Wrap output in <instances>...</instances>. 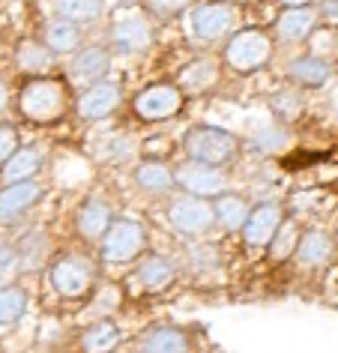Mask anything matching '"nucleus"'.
<instances>
[{
  "mask_svg": "<svg viewBox=\"0 0 338 353\" xmlns=\"http://www.w3.org/2000/svg\"><path fill=\"white\" fill-rule=\"evenodd\" d=\"M72 84L66 75H39V78H24L19 90L12 93V108L24 123L33 126H46V123L63 120L72 108Z\"/></svg>",
  "mask_w": 338,
  "mask_h": 353,
  "instance_id": "obj_1",
  "label": "nucleus"
},
{
  "mask_svg": "<svg viewBox=\"0 0 338 353\" xmlns=\"http://www.w3.org/2000/svg\"><path fill=\"white\" fill-rule=\"evenodd\" d=\"M275 54L272 48V37L261 28H243L234 30L225 39V48H221V60L230 72L237 75H255L261 69L270 66V60Z\"/></svg>",
  "mask_w": 338,
  "mask_h": 353,
  "instance_id": "obj_2",
  "label": "nucleus"
},
{
  "mask_svg": "<svg viewBox=\"0 0 338 353\" xmlns=\"http://www.w3.org/2000/svg\"><path fill=\"white\" fill-rule=\"evenodd\" d=\"M48 281L60 299H84L99 281V263L84 252H63L51 261Z\"/></svg>",
  "mask_w": 338,
  "mask_h": 353,
  "instance_id": "obj_3",
  "label": "nucleus"
},
{
  "mask_svg": "<svg viewBox=\"0 0 338 353\" xmlns=\"http://www.w3.org/2000/svg\"><path fill=\"white\" fill-rule=\"evenodd\" d=\"M183 150L192 162L225 168L239 156L243 141H239L234 132H228L221 126H207V123H203V126H192L183 135Z\"/></svg>",
  "mask_w": 338,
  "mask_h": 353,
  "instance_id": "obj_4",
  "label": "nucleus"
},
{
  "mask_svg": "<svg viewBox=\"0 0 338 353\" xmlns=\"http://www.w3.org/2000/svg\"><path fill=\"white\" fill-rule=\"evenodd\" d=\"M147 252V228L138 219H114L99 243V258L105 263H132Z\"/></svg>",
  "mask_w": 338,
  "mask_h": 353,
  "instance_id": "obj_5",
  "label": "nucleus"
},
{
  "mask_svg": "<svg viewBox=\"0 0 338 353\" xmlns=\"http://www.w3.org/2000/svg\"><path fill=\"white\" fill-rule=\"evenodd\" d=\"M186 105V96L174 81H156L132 96V114L141 123H165L177 117Z\"/></svg>",
  "mask_w": 338,
  "mask_h": 353,
  "instance_id": "obj_6",
  "label": "nucleus"
},
{
  "mask_svg": "<svg viewBox=\"0 0 338 353\" xmlns=\"http://www.w3.org/2000/svg\"><path fill=\"white\" fill-rule=\"evenodd\" d=\"M239 24V12L237 6L225 3V0H210V3L195 6L189 15V30L198 42H221L237 30Z\"/></svg>",
  "mask_w": 338,
  "mask_h": 353,
  "instance_id": "obj_7",
  "label": "nucleus"
},
{
  "mask_svg": "<svg viewBox=\"0 0 338 353\" xmlns=\"http://www.w3.org/2000/svg\"><path fill=\"white\" fill-rule=\"evenodd\" d=\"M156 39V30L150 24V15L147 12H123L111 21L108 28V48L111 54H141L153 46Z\"/></svg>",
  "mask_w": 338,
  "mask_h": 353,
  "instance_id": "obj_8",
  "label": "nucleus"
},
{
  "mask_svg": "<svg viewBox=\"0 0 338 353\" xmlns=\"http://www.w3.org/2000/svg\"><path fill=\"white\" fill-rule=\"evenodd\" d=\"M168 225L174 228L180 236L186 240H201V236H207L212 231V207L210 201L203 198H195V195H177L171 198V204H168Z\"/></svg>",
  "mask_w": 338,
  "mask_h": 353,
  "instance_id": "obj_9",
  "label": "nucleus"
},
{
  "mask_svg": "<svg viewBox=\"0 0 338 353\" xmlns=\"http://www.w3.org/2000/svg\"><path fill=\"white\" fill-rule=\"evenodd\" d=\"M174 183L183 195H195L203 201H212L221 192H228V174L221 168L201 165L192 162V159H186L180 168H174Z\"/></svg>",
  "mask_w": 338,
  "mask_h": 353,
  "instance_id": "obj_10",
  "label": "nucleus"
},
{
  "mask_svg": "<svg viewBox=\"0 0 338 353\" xmlns=\"http://www.w3.org/2000/svg\"><path fill=\"white\" fill-rule=\"evenodd\" d=\"M123 102V87L117 81H96L90 87H81L72 102V111L78 114V120L84 123H96V120H105L111 117L114 111L120 108Z\"/></svg>",
  "mask_w": 338,
  "mask_h": 353,
  "instance_id": "obj_11",
  "label": "nucleus"
},
{
  "mask_svg": "<svg viewBox=\"0 0 338 353\" xmlns=\"http://www.w3.org/2000/svg\"><path fill=\"white\" fill-rule=\"evenodd\" d=\"M108 72H111V48L108 46H84L72 54L63 75H66L69 84L81 90V87L105 81Z\"/></svg>",
  "mask_w": 338,
  "mask_h": 353,
  "instance_id": "obj_12",
  "label": "nucleus"
},
{
  "mask_svg": "<svg viewBox=\"0 0 338 353\" xmlns=\"http://www.w3.org/2000/svg\"><path fill=\"white\" fill-rule=\"evenodd\" d=\"M281 222H284V207L279 201H261V204H255L248 210V219H246L243 231H239L243 234V243L255 252L266 249Z\"/></svg>",
  "mask_w": 338,
  "mask_h": 353,
  "instance_id": "obj_13",
  "label": "nucleus"
},
{
  "mask_svg": "<svg viewBox=\"0 0 338 353\" xmlns=\"http://www.w3.org/2000/svg\"><path fill=\"white\" fill-rule=\"evenodd\" d=\"M42 198V186L37 180H21V183H3L0 186V228L19 225Z\"/></svg>",
  "mask_w": 338,
  "mask_h": 353,
  "instance_id": "obj_14",
  "label": "nucleus"
},
{
  "mask_svg": "<svg viewBox=\"0 0 338 353\" xmlns=\"http://www.w3.org/2000/svg\"><path fill=\"white\" fill-rule=\"evenodd\" d=\"M335 254H338V245L329 231H324V228H306V231H299L293 261L302 270H324L335 261Z\"/></svg>",
  "mask_w": 338,
  "mask_h": 353,
  "instance_id": "obj_15",
  "label": "nucleus"
},
{
  "mask_svg": "<svg viewBox=\"0 0 338 353\" xmlns=\"http://www.w3.org/2000/svg\"><path fill=\"white\" fill-rule=\"evenodd\" d=\"M138 288L144 290V294H165V290H171L177 285V279H180V270H177V263L168 258V254H144V258H138V267H135V276Z\"/></svg>",
  "mask_w": 338,
  "mask_h": 353,
  "instance_id": "obj_16",
  "label": "nucleus"
},
{
  "mask_svg": "<svg viewBox=\"0 0 338 353\" xmlns=\"http://www.w3.org/2000/svg\"><path fill=\"white\" fill-rule=\"evenodd\" d=\"M57 63V54L51 51L46 42L37 37H21L12 48V66L15 72L24 78H39V75H51V69Z\"/></svg>",
  "mask_w": 338,
  "mask_h": 353,
  "instance_id": "obj_17",
  "label": "nucleus"
},
{
  "mask_svg": "<svg viewBox=\"0 0 338 353\" xmlns=\"http://www.w3.org/2000/svg\"><path fill=\"white\" fill-rule=\"evenodd\" d=\"M111 222H114L111 204L108 201H102V198H96V195L84 198L81 207L75 210V234L81 236L84 243H90V245L102 243V236L111 228Z\"/></svg>",
  "mask_w": 338,
  "mask_h": 353,
  "instance_id": "obj_18",
  "label": "nucleus"
},
{
  "mask_svg": "<svg viewBox=\"0 0 338 353\" xmlns=\"http://www.w3.org/2000/svg\"><path fill=\"white\" fill-rule=\"evenodd\" d=\"M132 180H135V186L144 192V195H171L177 189L174 183V168L162 162V159H141V162L132 168Z\"/></svg>",
  "mask_w": 338,
  "mask_h": 353,
  "instance_id": "obj_19",
  "label": "nucleus"
},
{
  "mask_svg": "<svg viewBox=\"0 0 338 353\" xmlns=\"http://www.w3.org/2000/svg\"><path fill=\"white\" fill-rule=\"evenodd\" d=\"M219 72H221L219 60H212V57H195V60H189V63L180 69V75H177L174 84L180 87L183 96H203V93H210L212 87H216Z\"/></svg>",
  "mask_w": 338,
  "mask_h": 353,
  "instance_id": "obj_20",
  "label": "nucleus"
},
{
  "mask_svg": "<svg viewBox=\"0 0 338 353\" xmlns=\"http://www.w3.org/2000/svg\"><path fill=\"white\" fill-rule=\"evenodd\" d=\"M138 353H192L189 332L171 323H156L138 339Z\"/></svg>",
  "mask_w": 338,
  "mask_h": 353,
  "instance_id": "obj_21",
  "label": "nucleus"
},
{
  "mask_svg": "<svg viewBox=\"0 0 338 353\" xmlns=\"http://www.w3.org/2000/svg\"><path fill=\"white\" fill-rule=\"evenodd\" d=\"M272 30L281 42H306L311 33L317 30L315 6H293V10H284L279 19H275Z\"/></svg>",
  "mask_w": 338,
  "mask_h": 353,
  "instance_id": "obj_22",
  "label": "nucleus"
},
{
  "mask_svg": "<svg viewBox=\"0 0 338 353\" xmlns=\"http://www.w3.org/2000/svg\"><path fill=\"white\" fill-rule=\"evenodd\" d=\"M42 147L24 144L6 159L0 168V186L3 183H21V180H37V174L42 171Z\"/></svg>",
  "mask_w": 338,
  "mask_h": 353,
  "instance_id": "obj_23",
  "label": "nucleus"
},
{
  "mask_svg": "<svg viewBox=\"0 0 338 353\" xmlns=\"http://www.w3.org/2000/svg\"><path fill=\"white\" fill-rule=\"evenodd\" d=\"M120 344H123V330L111 321V317H102V321L87 323L81 339H78L81 353H114Z\"/></svg>",
  "mask_w": 338,
  "mask_h": 353,
  "instance_id": "obj_24",
  "label": "nucleus"
},
{
  "mask_svg": "<svg viewBox=\"0 0 338 353\" xmlns=\"http://www.w3.org/2000/svg\"><path fill=\"white\" fill-rule=\"evenodd\" d=\"M210 207H212V222L230 234L243 231L248 210H252V204H248L243 195H237V192H221V195H216L210 201Z\"/></svg>",
  "mask_w": 338,
  "mask_h": 353,
  "instance_id": "obj_25",
  "label": "nucleus"
},
{
  "mask_svg": "<svg viewBox=\"0 0 338 353\" xmlns=\"http://www.w3.org/2000/svg\"><path fill=\"white\" fill-rule=\"evenodd\" d=\"M329 75H332V66H329L324 57H317V54H302V57H293L288 63V78L293 84L306 87V90H317V87H324L329 81Z\"/></svg>",
  "mask_w": 338,
  "mask_h": 353,
  "instance_id": "obj_26",
  "label": "nucleus"
},
{
  "mask_svg": "<svg viewBox=\"0 0 338 353\" xmlns=\"http://www.w3.org/2000/svg\"><path fill=\"white\" fill-rule=\"evenodd\" d=\"M46 46L54 51V54H75L78 48H81V28L66 19H51L46 21V28H42V37H39Z\"/></svg>",
  "mask_w": 338,
  "mask_h": 353,
  "instance_id": "obj_27",
  "label": "nucleus"
},
{
  "mask_svg": "<svg viewBox=\"0 0 338 353\" xmlns=\"http://www.w3.org/2000/svg\"><path fill=\"white\" fill-rule=\"evenodd\" d=\"M290 144V132L281 126V123H266V126L255 129L252 135H248L246 147L252 150L257 156H275V153H284Z\"/></svg>",
  "mask_w": 338,
  "mask_h": 353,
  "instance_id": "obj_28",
  "label": "nucleus"
},
{
  "mask_svg": "<svg viewBox=\"0 0 338 353\" xmlns=\"http://www.w3.org/2000/svg\"><path fill=\"white\" fill-rule=\"evenodd\" d=\"M28 314V290L21 285H0V330H10Z\"/></svg>",
  "mask_w": 338,
  "mask_h": 353,
  "instance_id": "obj_29",
  "label": "nucleus"
},
{
  "mask_svg": "<svg viewBox=\"0 0 338 353\" xmlns=\"http://www.w3.org/2000/svg\"><path fill=\"white\" fill-rule=\"evenodd\" d=\"M102 12H105V0H54L57 19H66V21L78 24V28L102 19Z\"/></svg>",
  "mask_w": 338,
  "mask_h": 353,
  "instance_id": "obj_30",
  "label": "nucleus"
},
{
  "mask_svg": "<svg viewBox=\"0 0 338 353\" xmlns=\"http://www.w3.org/2000/svg\"><path fill=\"white\" fill-rule=\"evenodd\" d=\"M270 111H272V117L279 120L281 126H288V123L302 117L306 102H302V96L297 90H290V87H279V90L270 96Z\"/></svg>",
  "mask_w": 338,
  "mask_h": 353,
  "instance_id": "obj_31",
  "label": "nucleus"
},
{
  "mask_svg": "<svg viewBox=\"0 0 338 353\" xmlns=\"http://www.w3.org/2000/svg\"><path fill=\"white\" fill-rule=\"evenodd\" d=\"M297 240H299V225H297V219H293V216H288L279 225V231H275L270 245H266V249H270V258L272 261H288V258H293Z\"/></svg>",
  "mask_w": 338,
  "mask_h": 353,
  "instance_id": "obj_32",
  "label": "nucleus"
},
{
  "mask_svg": "<svg viewBox=\"0 0 338 353\" xmlns=\"http://www.w3.org/2000/svg\"><path fill=\"white\" fill-rule=\"evenodd\" d=\"M216 263H219V258H216V249H212V245L192 243L189 249H186V267H189L192 272L198 270V267H203V276H210Z\"/></svg>",
  "mask_w": 338,
  "mask_h": 353,
  "instance_id": "obj_33",
  "label": "nucleus"
},
{
  "mask_svg": "<svg viewBox=\"0 0 338 353\" xmlns=\"http://www.w3.org/2000/svg\"><path fill=\"white\" fill-rule=\"evenodd\" d=\"M144 3V12L153 15V19H174V15H180L186 6H189V0H141Z\"/></svg>",
  "mask_w": 338,
  "mask_h": 353,
  "instance_id": "obj_34",
  "label": "nucleus"
},
{
  "mask_svg": "<svg viewBox=\"0 0 338 353\" xmlns=\"http://www.w3.org/2000/svg\"><path fill=\"white\" fill-rule=\"evenodd\" d=\"M19 147H21V141H19V126H15V123L0 120V168H3V162H6V159H10Z\"/></svg>",
  "mask_w": 338,
  "mask_h": 353,
  "instance_id": "obj_35",
  "label": "nucleus"
},
{
  "mask_svg": "<svg viewBox=\"0 0 338 353\" xmlns=\"http://www.w3.org/2000/svg\"><path fill=\"white\" fill-rule=\"evenodd\" d=\"M19 270H21V263H19V252H15V243L0 240V285H3V279H12Z\"/></svg>",
  "mask_w": 338,
  "mask_h": 353,
  "instance_id": "obj_36",
  "label": "nucleus"
},
{
  "mask_svg": "<svg viewBox=\"0 0 338 353\" xmlns=\"http://www.w3.org/2000/svg\"><path fill=\"white\" fill-rule=\"evenodd\" d=\"M317 19H326V21H338V0H320L317 6Z\"/></svg>",
  "mask_w": 338,
  "mask_h": 353,
  "instance_id": "obj_37",
  "label": "nucleus"
},
{
  "mask_svg": "<svg viewBox=\"0 0 338 353\" xmlns=\"http://www.w3.org/2000/svg\"><path fill=\"white\" fill-rule=\"evenodd\" d=\"M10 105H12V90H10V84L0 78V114L10 111Z\"/></svg>",
  "mask_w": 338,
  "mask_h": 353,
  "instance_id": "obj_38",
  "label": "nucleus"
},
{
  "mask_svg": "<svg viewBox=\"0 0 338 353\" xmlns=\"http://www.w3.org/2000/svg\"><path fill=\"white\" fill-rule=\"evenodd\" d=\"M279 3L284 6V10H293V6H308L311 0H279Z\"/></svg>",
  "mask_w": 338,
  "mask_h": 353,
  "instance_id": "obj_39",
  "label": "nucleus"
},
{
  "mask_svg": "<svg viewBox=\"0 0 338 353\" xmlns=\"http://www.w3.org/2000/svg\"><path fill=\"white\" fill-rule=\"evenodd\" d=\"M225 3H230V6H237V3H255V0H225Z\"/></svg>",
  "mask_w": 338,
  "mask_h": 353,
  "instance_id": "obj_40",
  "label": "nucleus"
},
{
  "mask_svg": "<svg viewBox=\"0 0 338 353\" xmlns=\"http://www.w3.org/2000/svg\"><path fill=\"white\" fill-rule=\"evenodd\" d=\"M332 240H335V245H338V219H335V234H332Z\"/></svg>",
  "mask_w": 338,
  "mask_h": 353,
  "instance_id": "obj_41",
  "label": "nucleus"
},
{
  "mask_svg": "<svg viewBox=\"0 0 338 353\" xmlns=\"http://www.w3.org/2000/svg\"><path fill=\"white\" fill-rule=\"evenodd\" d=\"M120 3H123V6H132V3H135V0H120Z\"/></svg>",
  "mask_w": 338,
  "mask_h": 353,
  "instance_id": "obj_42",
  "label": "nucleus"
},
{
  "mask_svg": "<svg viewBox=\"0 0 338 353\" xmlns=\"http://www.w3.org/2000/svg\"><path fill=\"white\" fill-rule=\"evenodd\" d=\"M335 69H338V66H335Z\"/></svg>",
  "mask_w": 338,
  "mask_h": 353,
  "instance_id": "obj_43",
  "label": "nucleus"
}]
</instances>
